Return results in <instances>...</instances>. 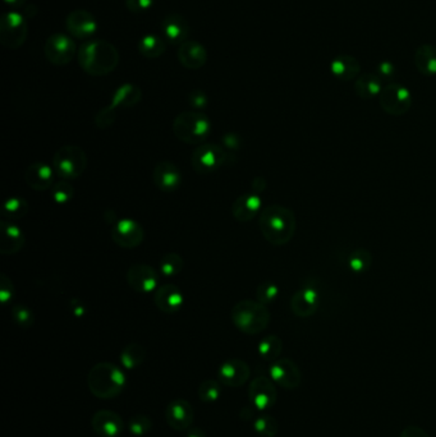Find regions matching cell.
Returning a JSON list of instances; mask_svg holds the SVG:
<instances>
[{
  "label": "cell",
  "mask_w": 436,
  "mask_h": 437,
  "mask_svg": "<svg viewBox=\"0 0 436 437\" xmlns=\"http://www.w3.org/2000/svg\"><path fill=\"white\" fill-rule=\"evenodd\" d=\"M81 68L90 76L102 77L116 70L119 64V51L107 40H87L77 54Z\"/></svg>",
  "instance_id": "6da1fadb"
},
{
  "label": "cell",
  "mask_w": 436,
  "mask_h": 437,
  "mask_svg": "<svg viewBox=\"0 0 436 437\" xmlns=\"http://www.w3.org/2000/svg\"><path fill=\"white\" fill-rule=\"evenodd\" d=\"M258 227L266 242L273 246H284L295 233V216L292 210L280 205H270L261 210Z\"/></svg>",
  "instance_id": "7a4b0ae2"
},
{
  "label": "cell",
  "mask_w": 436,
  "mask_h": 437,
  "mask_svg": "<svg viewBox=\"0 0 436 437\" xmlns=\"http://www.w3.org/2000/svg\"><path fill=\"white\" fill-rule=\"evenodd\" d=\"M127 377L122 368L110 362H100L87 374V387L97 399H116L123 393Z\"/></svg>",
  "instance_id": "3957f363"
},
{
  "label": "cell",
  "mask_w": 436,
  "mask_h": 437,
  "mask_svg": "<svg viewBox=\"0 0 436 437\" xmlns=\"http://www.w3.org/2000/svg\"><path fill=\"white\" fill-rule=\"evenodd\" d=\"M231 321L241 333L256 335L269 326L271 315L265 304L244 299L231 308Z\"/></svg>",
  "instance_id": "277c9868"
},
{
  "label": "cell",
  "mask_w": 436,
  "mask_h": 437,
  "mask_svg": "<svg viewBox=\"0 0 436 437\" xmlns=\"http://www.w3.org/2000/svg\"><path fill=\"white\" fill-rule=\"evenodd\" d=\"M173 134L187 145H202L212 134V123L200 112H183L173 121Z\"/></svg>",
  "instance_id": "5b68a950"
},
{
  "label": "cell",
  "mask_w": 436,
  "mask_h": 437,
  "mask_svg": "<svg viewBox=\"0 0 436 437\" xmlns=\"http://www.w3.org/2000/svg\"><path fill=\"white\" fill-rule=\"evenodd\" d=\"M87 155L82 147L76 145L62 146L53 158L55 174L63 180H73L84 174L87 168Z\"/></svg>",
  "instance_id": "8992f818"
},
{
  "label": "cell",
  "mask_w": 436,
  "mask_h": 437,
  "mask_svg": "<svg viewBox=\"0 0 436 437\" xmlns=\"http://www.w3.org/2000/svg\"><path fill=\"white\" fill-rule=\"evenodd\" d=\"M27 36L28 25L22 13L12 11L3 14L0 19V43L3 46L16 50L26 43Z\"/></svg>",
  "instance_id": "52a82bcc"
},
{
  "label": "cell",
  "mask_w": 436,
  "mask_h": 437,
  "mask_svg": "<svg viewBox=\"0 0 436 437\" xmlns=\"http://www.w3.org/2000/svg\"><path fill=\"white\" fill-rule=\"evenodd\" d=\"M412 94L403 85L397 82L385 85L380 95L378 104L385 113L393 117H402L410 112L412 107Z\"/></svg>",
  "instance_id": "ba28073f"
},
{
  "label": "cell",
  "mask_w": 436,
  "mask_h": 437,
  "mask_svg": "<svg viewBox=\"0 0 436 437\" xmlns=\"http://www.w3.org/2000/svg\"><path fill=\"white\" fill-rule=\"evenodd\" d=\"M227 158L228 152L223 146L202 144L193 150L191 165L193 171L200 176H207L222 168L227 163Z\"/></svg>",
  "instance_id": "9c48e42d"
},
{
  "label": "cell",
  "mask_w": 436,
  "mask_h": 437,
  "mask_svg": "<svg viewBox=\"0 0 436 437\" xmlns=\"http://www.w3.org/2000/svg\"><path fill=\"white\" fill-rule=\"evenodd\" d=\"M44 54L50 63L63 67L71 63L76 55V44L65 33H54L46 40Z\"/></svg>",
  "instance_id": "30bf717a"
},
{
  "label": "cell",
  "mask_w": 436,
  "mask_h": 437,
  "mask_svg": "<svg viewBox=\"0 0 436 437\" xmlns=\"http://www.w3.org/2000/svg\"><path fill=\"white\" fill-rule=\"evenodd\" d=\"M145 232L138 222L132 219H121L113 225L111 239L118 247L132 249L143 242Z\"/></svg>",
  "instance_id": "8fae6325"
},
{
  "label": "cell",
  "mask_w": 436,
  "mask_h": 437,
  "mask_svg": "<svg viewBox=\"0 0 436 437\" xmlns=\"http://www.w3.org/2000/svg\"><path fill=\"white\" fill-rule=\"evenodd\" d=\"M251 404L258 411H266L276 406L278 399L276 382L265 376L254 379L249 387Z\"/></svg>",
  "instance_id": "7c38bea8"
},
{
  "label": "cell",
  "mask_w": 436,
  "mask_h": 437,
  "mask_svg": "<svg viewBox=\"0 0 436 437\" xmlns=\"http://www.w3.org/2000/svg\"><path fill=\"white\" fill-rule=\"evenodd\" d=\"M269 374L271 380L285 390H295L301 385V371L289 358H279L273 362Z\"/></svg>",
  "instance_id": "4fadbf2b"
},
{
  "label": "cell",
  "mask_w": 436,
  "mask_h": 437,
  "mask_svg": "<svg viewBox=\"0 0 436 437\" xmlns=\"http://www.w3.org/2000/svg\"><path fill=\"white\" fill-rule=\"evenodd\" d=\"M127 283L137 293H154L158 289L159 274L150 265L136 264L127 271Z\"/></svg>",
  "instance_id": "5bb4252c"
},
{
  "label": "cell",
  "mask_w": 436,
  "mask_h": 437,
  "mask_svg": "<svg viewBox=\"0 0 436 437\" xmlns=\"http://www.w3.org/2000/svg\"><path fill=\"white\" fill-rule=\"evenodd\" d=\"M195 411L191 403L186 399H174L165 408V421L175 431H187L192 425Z\"/></svg>",
  "instance_id": "9a60e30c"
},
{
  "label": "cell",
  "mask_w": 436,
  "mask_h": 437,
  "mask_svg": "<svg viewBox=\"0 0 436 437\" xmlns=\"http://www.w3.org/2000/svg\"><path fill=\"white\" fill-rule=\"evenodd\" d=\"M250 376L251 368L249 363L238 358H231L225 361L218 369V380L224 387H244L250 379Z\"/></svg>",
  "instance_id": "2e32d148"
},
{
  "label": "cell",
  "mask_w": 436,
  "mask_h": 437,
  "mask_svg": "<svg viewBox=\"0 0 436 437\" xmlns=\"http://www.w3.org/2000/svg\"><path fill=\"white\" fill-rule=\"evenodd\" d=\"M91 427L99 437H119L124 431V421L118 413L102 409L92 416Z\"/></svg>",
  "instance_id": "e0dca14e"
},
{
  "label": "cell",
  "mask_w": 436,
  "mask_h": 437,
  "mask_svg": "<svg viewBox=\"0 0 436 437\" xmlns=\"http://www.w3.org/2000/svg\"><path fill=\"white\" fill-rule=\"evenodd\" d=\"M65 27L73 38H91L97 30V22L94 14L86 9H75L65 18Z\"/></svg>",
  "instance_id": "ac0fdd59"
},
{
  "label": "cell",
  "mask_w": 436,
  "mask_h": 437,
  "mask_svg": "<svg viewBox=\"0 0 436 437\" xmlns=\"http://www.w3.org/2000/svg\"><path fill=\"white\" fill-rule=\"evenodd\" d=\"M153 182L158 190L165 192V193H170L180 188L182 184V173H180V168L174 163L163 160L155 165L154 171H153Z\"/></svg>",
  "instance_id": "d6986e66"
},
{
  "label": "cell",
  "mask_w": 436,
  "mask_h": 437,
  "mask_svg": "<svg viewBox=\"0 0 436 437\" xmlns=\"http://www.w3.org/2000/svg\"><path fill=\"white\" fill-rule=\"evenodd\" d=\"M154 303L164 313H175L183 307L185 296L174 284H164L154 291Z\"/></svg>",
  "instance_id": "ffe728a7"
},
{
  "label": "cell",
  "mask_w": 436,
  "mask_h": 437,
  "mask_svg": "<svg viewBox=\"0 0 436 437\" xmlns=\"http://www.w3.org/2000/svg\"><path fill=\"white\" fill-rule=\"evenodd\" d=\"M1 227V241H0V254L11 256L20 252L25 246V234L18 225L13 222L3 219L0 222Z\"/></svg>",
  "instance_id": "44dd1931"
},
{
  "label": "cell",
  "mask_w": 436,
  "mask_h": 437,
  "mask_svg": "<svg viewBox=\"0 0 436 437\" xmlns=\"http://www.w3.org/2000/svg\"><path fill=\"white\" fill-rule=\"evenodd\" d=\"M177 57L180 63L190 70H197L202 68L207 62V51L205 46L195 40H187L186 43L180 45L177 51Z\"/></svg>",
  "instance_id": "7402d4cb"
},
{
  "label": "cell",
  "mask_w": 436,
  "mask_h": 437,
  "mask_svg": "<svg viewBox=\"0 0 436 437\" xmlns=\"http://www.w3.org/2000/svg\"><path fill=\"white\" fill-rule=\"evenodd\" d=\"M161 30L164 38L170 45H182L186 43L187 38L190 36V25L186 18L180 14L173 13L167 16L163 23Z\"/></svg>",
  "instance_id": "603a6c76"
},
{
  "label": "cell",
  "mask_w": 436,
  "mask_h": 437,
  "mask_svg": "<svg viewBox=\"0 0 436 437\" xmlns=\"http://www.w3.org/2000/svg\"><path fill=\"white\" fill-rule=\"evenodd\" d=\"M54 168L45 163H33L25 171L27 185L33 190H48L54 185Z\"/></svg>",
  "instance_id": "cb8c5ba5"
},
{
  "label": "cell",
  "mask_w": 436,
  "mask_h": 437,
  "mask_svg": "<svg viewBox=\"0 0 436 437\" xmlns=\"http://www.w3.org/2000/svg\"><path fill=\"white\" fill-rule=\"evenodd\" d=\"M261 198L256 192H249L234 200L231 205V215L238 222H251L261 209Z\"/></svg>",
  "instance_id": "d4e9b609"
},
{
  "label": "cell",
  "mask_w": 436,
  "mask_h": 437,
  "mask_svg": "<svg viewBox=\"0 0 436 437\" xmlns=\"http://www.w3.org/2000/svg\"><path fill=\"white\" fill-rule=\"evenodd\" d=\"M320 298L312 288H303L295 291L290 299V308L295 316L306 318L312 316L319 308Z\"/></svg>",
  "instance_id": "484cf974"
},
{
  "label": "cell",
  "mask_w": 436,
  "mask_h": 437,
  "mask_svg": "<svg viewBox=\"0 0 436 437\" xmlns=\"http://www.w3.org/2000/svg\"><path fill=\"white\" fill-rule=\"evenodd\" d=\"M330 70L333 76L339 81H343V82L356 81L357 77L361 75V63L359 59L353 55L342 54L332 60Z\"/></svg>",
  "instance_id": "4316f807"
},
{
  "label": "cell",
  "mask_w": 436,
  "mask_h": 437,
  "mask_svg": "<svg viewBox=\"0 0 436 437\" xmlns=\"http://www.w3.org/2000/svg\"><path fill=\"white\" fill-rule=\"evenodd\" d=\"M413 63L423 76H436L435 45H420L413 54Z\"/></svg>",
  "instance_id": "83f0119b"
},
{
  "label": "cell",
  "mask_w": 436,
  "mask_h": 437,
  "mask_svg": "<svg viewBox=\"0 0 436 437\" xmlns=\"http://www.w3.org/2000/svg\"><path fill=\"white\" fill-rule=\"evenodd\" d=\"M353 87H354L356 95L364 100H370L372 97L380 95L384 85H383V81L375 75V72H366L357 77Z\"/></svg>",
  "instance_id": "f1b7e54d"
},
{
  "label": "cell",
  "mask_w": 436,
  "mask_h": 437,
  "mask_svg": "<svg viewBox=\"0 0 436 437\" xmlns=\"http://www.w3.org/2000/svg\"><path fill=\"white\" fill-rule=\"evenodd\" d=\"M141 97L142 91L138 86L132 83H126L116 89L111 99V105L116 109L132 108L140 102Z\"/></svg>",
  "instance_id": "f546056e"
},
{
  "label": "cell",
  "mask_w": 436,
  "mask_h": 437,
  "mask_svg": "<svg viewBox=\"0 0 436 437\" xmlns=\"http://www.w3.org/2000/svg\"><path fill=\"white\" fill-rule=\"evenodd\" d=\"M138 51L146 59H156L165 51V41L154 33H148L140 40Z\"/></svg>",
  "instance_id": "4dcf8cb0"
},
{
  "label": "cell",
  "mask_w": 436,
  "mask_h": 437,
  "mask_svg": "<svg viewBox=\"0 0 436 437\" xmlns=\"http://www.w3.org/2000/svg\"><path fill=\"white\" fill-rule=\"evenodd\" d=\"M146 358V350L138 342H131L123 348L121 353V363L126 369L140 367Z\"/></svg>",
  "instance_id": "1f68e13d"
},
{
  "label": "cell",
  "mask_w": 436,
  "mask_h": 437,
  "mask_svg": "<svg viewBox=\"0 0 436 437\" xmlns=\"http://www.w3.org/2000/svg\"><path fill=\"white\" fill-rule=\"evenodd\" d=\"M283 342L279 336L268 335L258 342L257 353L263 361L276 362L282 355Z\"/></svg>",
  "instance_id": "d6a6232c"
},
{
  "label": "cell",
  "mask_w": 436,
  "mask_h": 437,
  "mask_svg": "<svg viewBox=\"0 0 436 437\" xmlns=\"http://www.w3.org/2000/svg\"><path fill=\"white\" fill-rule=\"evenodd\" d=\"M28 210H30L28 203L23 197H9L3 205L1 214L4 216V219L16 222V220L23 219L27 215Z\"/></svg>",
  "instance_id": "836d02e7"
},
{
  "label": "cell",
  "mask_w": 436,
  "mask_h": 437,
  "mask_svg": "<svg viewBox=\"0 0 436 437\" xmlns=\"http://www.w3.org/2000/svg\"><path fill=\"white\" fill-rule=\"evenodd\" d=\"M183 267H185V261L180 257V254H175V252L164 254L160 260V264H159L160 273L165 278L177 276L183 270Z\"/></svg>",
  "instance_id": "e575fe53"
},
{
  "label": "cell",
  "mask_w": 436,
  "mask_h": 437,
  "mask_svg": "<svg viewBox=\"0 0 436 437\" xmlns=\"http://www.w3.org/2000/svg\"><path fill=\"white\" fill-rule=\"evenodd\" d=\"M197 395H199L200 400L204 401V403H214L220 398L222 395V384L219 380H212V379H207V380L202 381L200 384L199 389H197Z\"/></svg>",
  "instance_id": "d590c367"
},
{
  "label": "cell",
  "mask_w": 436,
  "mask_h": 437,
  "mask_svg": "<svg viewBox=\"0 0 436 437\" xmlns=\"http://www.w3.org/2000/svg\"><path fill=\"white\" fill-rule=\"evenodd\" d=\"M372 264L371 254L366 249H356L348 259V266L353 273H365Z\"/></svg>",
  "instance_id": "8d00e7d4"
},
{
  "label": "cell",
  "mask_w": 436,
  "mask_h": 437,
  "mask_svg": "<svg viewBox=\"0 0 436 437\" xmlns=\"http://www.w3.org/2000/svg\"><path fill=\"white\" fill-rule=\"evenodd\" d=\"M254 428L260 437H276L279 431V425L274 417L263 414L255 419Z\"/></svg>",
  "instance_id": "74e56055"
},
{
  "label": "cell",
  "mask_w": 436,
  "mask_h": 437,
  "mask_svg": "<svg viewBox=\"0 0 436 437\" xmlns=\"http://www.w3.org/2000/svg\"><path fill=\"white\" fill-rule=\"evenodd\" d=\"M153 428V421L145 414H136L129 421V431L133 436H145Z\"/></svg>",
  "instance_id": "f35d334b"
},
{
  "label": "cell",
  "mask_w": 436,
  "mask_h": 437,
  "mask_svg": "<svg viewBox=\"0 0 436 437\" xmlns=\"http://www.w3.org/2000/svg\"><path fill=\"white\" fill-rule=\"evenodd\" d=\"M279 296V288L273 281H263L256 289V301L260 303L268 304L276 302V298Z\"/></svg>",
  "instance_id": "ab89813d"
},
{
  "label": "cell",
  "mask_w": 436,
  "mask_h": 437,
  "mask_svg": "<svg viewBox=\"0 0 436 437\" xmlns=\"http://www.w3.org/2000/svg\"><path fill=\"white\" fill-rule=\"evenodd\" d=\"M12 317H13L14 323L22 329H28L35 323L33 311L23 304H16L12 307Z\"/></svg>",
  "instance_id": "60d3db41"
},
{
  "label": "cell",
  "mask_w": 436,
  "mask_h": 437,
  "mask_svg": "<svg viewBox=\"0 0 436 437\" xmlns=\"http://www.w3.org/2000/svg\"><path fill=\"white\" fill-rule=\"evenodd\" d=\"M75 195V190L71 184L68 183L67 180H59L57 183L53 185L52 188V197L53 200L59 205H65V203H70Z\"/></svg>",
  "instance_id": "b9f144b4"
},
{
  "label": "cell",
  "mask_w": 436,
  "mask_h": 437,
  "mask_svg": "<svg viewBox=\"0 0 436 437\" xmlns=\"http://www.w3.org/2000/svg\"><path fill=\"white\" fill-rule=\"evenodd\" d=\"M116 118V108H114L111 104L102 109L97 117H95V124L99 128H109Z\"/></svg>",
  "instance_id": "7bdbcfd3"
},
{
  "label": "cell",
  "mask_w": 436,
  "mask_h": 437,
  "mask_svg": "<svg viewBox=\"0 0 436 437\" xmlns=\"http://www.w3.org/2000/svg\"><path fill=\"white\" fill-rule=\"evenodd\" d=\"M14 286L13 283L8 278L7 275H0V298L1 303L7 304L13 299Z\"/></svg>",
  "instance_id": "ee69618b"
},
{
  "label": "cell",
  "mask_w": 436,
  "mask_h": 437,
  "mask_svg": "<svg viewBox=\"0 0 436 437\" xmlns=\"http://www.w3.org/2000/svg\"><path fill=\"white\" fill-rule=\"evenodd\" d=\"M396 65L391 63V62H388V60H383V62H380L378 64V67H376V70H375V75L381 80V81H389L391 78H394L396 76Z\"/></svg>",
  "instance_id": "f6af8a7d"
},
{
  "label": "cell",
  "mask_w": 436,
  "mask_h": 437,
  "mask_svg": "<svg viewBox=\"0 0 436 437\" xmlns=\"http://www.w3.org/2000/svg\"><path fill=\"white\" fill-rule=\"evenodd\" d=\"M154 6V0H126V6L129 12L143 13Z\"/></svg>",
  "instance_id": "bcb514c9"
},
{
  "label": "cell",
  "mask_w": 436,
  "mask_h": 437,
  "mask_svg": "<svg viewBox=\"0 0 436 437\" xmlns=\"http://www.w3.org/2000/svg\"><path fill=\"white\" fill-rule=\"evenodd\" d=\"M188 102H190V105H191L192 108H205L206 104H207V96H206L204 91H201V90H195V91H192V92L190 94Z\"/></svg>",
  "instance_id": "7dc6e473"
},
{
  "label": "cell",
  "mask_w": 436,
  "mask_h": 437,
  "mask_svg": "<svg viewBox=\"0 0 436 437\" xmlns=\"http://www.w3.org/2000/svg\"><path fill=\"white\" fill-rule=\"evenodd\" d=\"M399 437H430L429 433L417 426H408L400 432Z\"/></svg>",
  "instance_id": "c3c4849f"
},
{
  "label": "cell",
  "mask_w": 436,
  "mask_h": 437,
  "mask_svg": "<svg viewBox=\"0 0 436 437\" xmlns=\"http://www.w3.org/2000/svg\"><path fill=\"white\" fill-rule=\"evenodd\" d=\"M186 432L187 437H207L205 430H202L201 427H190Z\"/></svg>",
  "instance_id": "681fc988"
},
{
  "label": "cell",
  "mask_w": 436,
  "mask_h": 437,
  "mask_svg": "<svg viewBox=\"0 0 436 437\" xmlns=\"http://www.w3.org/2000/svg\"><path fill=\"white\" fill-rule=\"evenodd\" d=\"M36 14H38V6H35V4L27 6L26 11L23 13V16L26 17V19L33 18Z\"/></svg>",
  "instance_id": "f907efd6"
},
{
  "label": "cell",
  "mask_w": 436,
  "mask_h": 437,
  "mask_svg": "<svg viewBox=\"0 0 436 437\" xmlns=\"http://www.w3.org/2000/svg\"><path fill=\"white\" fill-rule=\"evenodd\" d=\"M4 1H6V4L11 6V8L18 9V8H22V6H25V3H26L27 0H4Z\"/></svg>",
  "instance_id": "816d5d0a"
}]
</instances>
